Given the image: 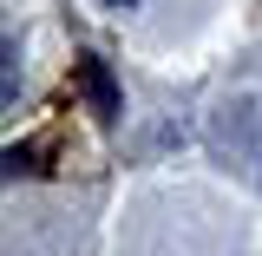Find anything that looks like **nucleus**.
Returning <instances> with one entry per match:
<instances>
[{"mask_svg":"<svg viewBox=\"0 0 262 256\" xmlns=\"http://www.w3.org/2000/svg\"><path fill=\"white\" fill-rule=\"evenodd\" d=\"M85 92L98 99V112H105V119L118 112V92H112V79H105V60H85Z\"/></svg>","mask_w":262,"mask_h":256,"instance_id":"obj_1","label":"nucleus"},{"mask_svg":"<svg viewBox=\"0 0 262 256\" xmlns=\"http://www.w3.org/2000/svg\"><path fill=\"white\" fill-rule=\"evenodd\" d=\"M105 7H138V0H105Z\"/></svg>","mask_w":262,"mask_h":256,"instance_id":"obj_2","label":"nucleus"}]
</instances>
